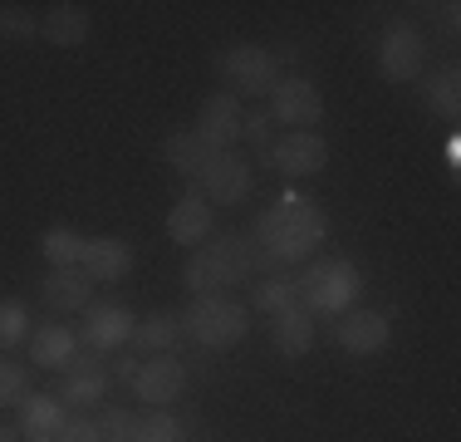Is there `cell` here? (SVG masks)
Segmentation results:
<instances>
[{"mask_svg":"<svg viewBox=\"0 0 461 442\" xmlns=\"http://www.w3.org/2000/svg\"><path fill=\"white\" fill-rule=\"evenodd\" d=\"M15 408H20L15 433L30 437V442H54V437H59V428L69 423V418H64V403L54 393H25Z\"/></svg>","mask_w":461,"mask_h":442,"instance_id":"16","label":"cell"},{"mask_svg":"<svg viewBox=\"0 0 461 442\" xmlns=\"http://www.w3.org/2000/svg\"><path fill=\"white\" fill-rule=\"evenodd\" d=\"M240 138H246L250 148H256V158L266 162L270 143H276V118H270V108H250L246 124H240Z\"/></svg>","mask_w":461,"mask_h":442,"instance_id":"29","label":"cell"},{"mask_svg":"<svg viewBox=\"0 0 461 442\" xmlns=\"http://www.w3.org/2000/svg\"><path fill=\"white\" fill-rule=\"evenodd\" d=\"M300 305V281L285 271H270L256 281V290H250V309H260V315H280V309Z\"/></svg>","mask_w":461,"mask_h":442,"instance_id":"26","label":"cell"},{"mask_svg":"<svg viewBox=\"0 0 461 442\" xmlns=\"http://www.w3.org/2000/svg\"><path fill=\"white\" fill-rule=\"evenodd\" d=\"M30 339V305L25 300H0V354Z\"/></svg>","mask_w":461,"mask_h":442,"instance_id":"28","label":"cell"},{"mask_svg":"<svg viewBox=\"0 0 461 442\" xmlns=\"http://www.w3.org/2000/svg\"><path fill=\"white\" fill-rule=\"evenodd\" d=\"M54 442H104V437H98V423H89V418H69Z\"/></svg>","mask_w":461,"mask_h":442,"instance_id":"33","label":"cell"},{"mask_svg":"<svg viewBox=\"0 0 461 442\" xmlns=\"http://www.w3.org/2000/svg\"><path fill=\"white\" fill-rule=\"evenodd\" d=\"M270 345L285 359H304L314 349V315L304 305H290L280 315H270Z\"/></svg>","mask_w":461,"mask_h":442,"instance_id":"19","label":"cell"},{"mask_svg":"<svg viewBox=\"0 0 461 442\" xmlns=\"http://www.w3.org/2000/svg\"><path fill=\"white\" fill-rule=\"evenodd\" d=\"M212 231H216V207L206 202L196 187H186V192L177 197V207L167 212V236L177 241V246L196 251L202 241H212Z\"/></svg>","mask_w":461,"mask_h":442,"instance_id":"14","label":"cell"},{"mask_svg":"<svg viewBox=\"0 0 461 442\" xmlns=\"http://www.w3.org/2000/svg\"><path fill=\"white\" fill-rule=\"evenodd\" d=\"M334 339H339V349L358 354V359H373V354L388 349L393 325H388V315H378V309H348V315L334 319Z\"/></svg>","mask_w":461,"mask_h":442,"instance_id":"13","label":"cell"},{"mask_svg":"<svg viewBox=\"0 0 461 442\" xmlns=\"http://www.w3.org/2000/svg\"><path fill=\"white\" fill-rule=\"evenodd\" d=\"M25 393H30L25 364H15V359H5V354H0V408H15Z\"/></svg>","mask_w":461,"mask_h":442,"instance_id":"31","label":"cell"},{"mask_svg":"<svg viewBox=\"0 0 461 442\" xmlns=\"http://www.w3.org/2000/svg\"><path fill=\"white\" fill-rule=\"evenodd\" d=\"M246 236L270 261V271H280V265H310L329 236V221H324V207L314 197L285 192L276 207H266V212L250 221Z\"/></svg>","mask_w":461,"mask_h":442,"instance_id":"1","label":"cell"},{"mask_svg":"<svg viewBox=\"0 0 461 442\" xmlns=\"http://www.w3.org/2000/svg\"><path fill=\"white\" fill-rule=\"evenodd\" d=\"M270 118L285 124L290 133H314L324 118V88L304 74H280V84L270 88Z\"/></svg>","mask_w":461,"mask_h":442,"instance_id":"6","label":"cell"},{"mask_svg":"<svg viewBox=\"0 0 461 442\" xmlns=\"http://www.w3.org/2000/svg\"><path fill=\"white\" fill-rule=\"evenodd\" d=\"M427 69V35L408 20H393L378 40V74L388 84H417Z\"/></svg>","mask_w":461,"mask_h":442,"instance_id":"7","label":"cell"},{"mask_svg":"<svg viewBox=\"0 0 461 442\" xmlns=\"http://www.w3.org/2000/svg\"><path fill=\"white\" fill-rule=\"evenodd\" d=\"M0 442H20V433H15L10 423H0Z\"/></svg>","mask_w":461,"mask_h":442,"instance_id":"36","label":"cell"},{"mask_svg":"<svg viewBox=\"0 0 461 442\" xmlns=\"http://www.w3.org/2000/svg\"><path fill=\"white\" fill-rule=\"evenodd\" d=\"M94 20L84 5H74V0H59V5L45 10V20H40V40L54 44V50H79L84 40H89Z\"/></svg>","mask_w":461,"mask_h":442,"instance_id":"17","label":"cell"},{"mask_svg":"<svg viewBox=\"0 0 461 442\" xmlns=\"http://www.w3.org/2000/svg\"><path fill=\"white\" fill-rule=\"evenodd\" d=\"M94 295V281L84 271H50L40 281V300H45L54 315H84Z\"/></svg>","mask_w":461,"mask_h":442,"instance_id":"18","label":"cell"},{"mask_svg":"<svg viewBox=\"0 0 461 442\" xmlns=\"http://www.w3.org/2000/svg\"><path fill=\"white\" fill-rule=\"evenodd\" d=\"M240 124H246V104H240L230 88H221V94H212L202 104V114H196V138L212 152H230L240 138Z\"/></svg>","mask_w":461,"mask_h":442,"instance_id":"11","label":"cell"},{"mask_svg":"<svg viewBox=\"0 0 461 442\" xmlns=\"http://www.w3.org/2000/svg\"><path fill=\"white\" fill-rule=\"evenodd\" d=\"M104 393H108V369H69L54 389L64 408H94L104 403Z\"/></svg>","mask_w":461,"mask_h":442,"instance_id":"24","label":"cell"},{"mask_svg":"<svg viewBox=\"0 0 461 442\" xmlns=\"http://www.w3.org/2000/svg\"><path fill=\"white\" fill-rule=\"evenodd\" d=\"M294 281H300V305L310 309L314 319L348 315L358 300V290H364V271L348 256H314L304 265V275H294Z\"/></svg>","mask_w":461,"mask_h":442,"instance_id":"3","label":"cell"},{"mask_svg":"<svg viewBox=\"0 0 461 442\" xmlns=\"http://www.w3.org/2000/svg\"><path fill=\"white\" fill-rule=\"evenodd\" d=\"M158 158L167 162L172 172H182L186 182H196V177H202V168L206 162L216 158L212 148H206L202 138H196V128H172L167 138H162V148H158Z\"/></svg>","mask_w":461,"mask_h":442,"instance_id":"20","label":"cell"},{"mask_svg":"<svg viewBox=\"0 0 461 442\" xmlns=\"http://www.w3.org/2000/svg\"><path fill=\"white\" fill-rule=\"evenodd\" d=\"M216 69H221V79L230 84L236 98H270V88L280 84V60L256 40L226 44L221 60H216Z\"/></svg>","mask_w":461,"mask_h":442,"instance_id":"5","label":"cell"},{"mask_svg":"<svg viewBox=\"0 0 461 442\" xmlns=\"http://www.w3.org/2000/svg\"><path fill=\"white\" fill-rule=\"evenodd\" d=\"M79 271L89 275L94 285L123 281V275L133 271V246H128L123 236H94V241H84V261H79Z\"/></svg>","mask_w":461,"mask_h":442,"instance_id":"15","label":"cell"},{"mask_svg":"<svg viewBox=\"0 0 461 442\" xmlns=\"http://www.w3.org/2000/svg\"><path fill=\"white\" fill-rule=\"evenodd\" d=\"M182 389H186V364L177 354H148L133 373V393H138V403H148V408L177 403Z\"/></svg>","mask_w":461,"mask_h":442,"instance_id":"9","label":"cell"},{"mask_svg":"<svg viewBox=\"0 0 461 442\" xmlns=\"http://www.w3.org/2000/svg\"><path fill=\"white\" fill-rule=\"evenodd\" d=\"M113 369H118V379H128V383H133V373H138V359H118Z\"/></svg>","mask_w":461,"mask_h":442,"instance_id":"35","label":"cell"},{"mask_svg":"<svg viewBox=\"0 0 461 442\" xmlns=\"http://www.w3.org/2000/svg\"><path fill=\"white\" fill-rule=\"evenodd\" d=\"M133 325H138V315L128 305H113V300L89 305L84 309V325H79V345L94 354H113L118 345L133 339Z\"/></svg>","mask_w":461,"mask_h":442,"instance_id":"12","label":"cell"},{"mask_svg":"<svg viewBox=\"0 0 461 442\" xmlns=\"http://www.w3.org/2000/svg\"><path fill=\"white\" fill-rule=\"evenodd\" d=\"M0 40H40V15L25 5H0Z\"/></svg>","mask_w":461,"mask_h":442,"instance_id":"30","label":"cell"},{"mask_svg":"<svg viewBox=\"0 0 461 442\" xmlns=\"http://www.w3.org/2000/svg\"><path fill=\"white\" fill-rule=\"evenodd\" d=\"M192 187H196V192H202L212 207H240V202H250V192H256V162H246L236 148H230V152H216Z\"/></svg>","mask_w":461,"mask_h":442,"instance_id":"8","label":"cell"},{"mask_svg":"<svg viewBox=\"0 0 461 442\" xmlns=\"http://www.w3.org/2000/svg\"><path fill=\"white\" fill-rule=\"evenodd\" d=\"M256 275H270V261L250 246V236H236V231L202 241L182 265V285L192 290V300L196 295H230Z\"/></svg>","mask_w":461,"mask_h":442,"instance_id":"2","label":"cell"},{"mask_svg":"<svg viewBox=\"0 0 461 442\" xmlns=\"http://www.w3.org/2000/svg\"><path fill=\"white\" fill-rule=\"evenodd\" d=\"M40 256L50 261V271H79L84 236L74 226H45L40 231Z\"/></svg>","mask_w":461,"mask_h":442,"instance_id":"25","label":"cell"},{"mask_svg":"<svg viewBox=\"0 0 461 442\" xmlns=\"http://www.w3.org/2000/svg\"><path fill=\"white\" fill-rule=\"evenodd\" d=\"M266 168H276L285 177H314L329 168V143L320 133H280L266 152Z\"/></svg>","mask_w":461,"mask_h":442,"instance_id":"10","label":"cell"},{"mask_svg":"<svg viewBox=\"0 0 461 442\" xmlns=\"http://www.w3.org/2000/svg\"><path fill=\"white\" fill-rule=\"evenodd\" d=\"M133 442H182V418L172 408H152L148 418H138Z\"/></svg>","mask_w":461,"mask_h":442,"instance_id":"27","label":"cell"},{"mask_svg":"<svg viewBox=\"0 0 461 442\" xmlns=\"http://www.w3.org/2000/svg\"><path fill=\"white\" fill-rule=\"evenodd\" d=\"M138 433V418L128 413V408H104V418H98V437L104 442H133Z\"/></svg>","mask_w":461,"mask_h":442,"instance_id":"32","label":"cell"},{"mask_svg":"<svg viewBox=\"0 0 461 442\" xmlns=\"http://www.w3.org/2000/svg\"><path fill=\"white\" fill-rule=\"evenodd\" d=\"M177 339H182L177 309H152L148 319H138V325H133V339H128V345H138L142 354H172V349H177Z\"/></svg>","mask_w":461,"mask_h":442,"instance_id":"23","label":"cell"},{"mask_svg":"<svg viewBox=\"0 0 461 442\" xmlns=\"http://www.w3.org/2000/svg\"><path fill=\"white\" fill-rule=\"evenodd\" d=\"M79 354V335L69 325H40V335L30 339V364L40 369H69Z\"/></svg>","mask_w":461,"mask_h":442,"instance_id":"22","label":"cell"},{"mask_svg":"<svg viewBox=\"0 0 461 442\" xmlns=\"http://www.w3.org/2000/svg\"><path fill=\"white\" fill-rule=\"evenodd\" d=\"M177 319L182 335H192L202 349H236L250 335V309L236 295H196Z\"/></svg>","mask_w":461,"mask_h":442,"instance_id":"4","label":"cell"},{"mask_svg":"<svg viewBox=\"0 0 461 442\" xmlns=\"http://www.w3.org/2000/svg\"><path fill=\"white\" fill-rule=\"evenodd\" d=\"M422 108L432 118H442V124H456V114H461V69L456 64H442V69H432L422 79Z\"/></svg>","mask_w":461,"mask_h":442,"instance_id":"21","label":"cell"},{"mask_svg":"<svg viewBox=\"0 0 461 442\" xmlns=\"http://www.w3.org/2000/svg\"><path fill=\"white\" fill-rule=\"evenodd\" d=\"M432 10H437V25H442V35H456V25H461V5H456V0L432 5Z\"/></svg>","mask_w":461,"mask_h":442,"instance_id":"34","label":"cell"}]
</instances>
